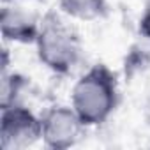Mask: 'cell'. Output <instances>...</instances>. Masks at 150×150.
Here are the masks:
<instances>
[{"label":"cell","instance_id":"obj_1","mask_svg":"<svg viewBox=\"0 0 150 150\" xmlns=\"http://www.w3.org/2000/svg\"><path fill=\"white\" fill-rule=\"evenodd\" d=\"M118 103V76L104 62L90 65L71 90V106L87 127L104 124L115 113Z\"/></svg>","mask_w":150,"mask_h":150},{"label":"cell","instance_id":"obj_11","mask_svg":"<svg viewBox=\"0 0 150 150\" xmlns=\"http://www.w3.org/2000/svg\"><path fill=\"white\" fill-rule=\"evenodd\" d=\"M2 2H21V4H25V2H34V0H2Z\"/></svg>","mask_w":150,"mask_h":150},{"label":"cell","instance_id":"obj_5","mask_svg":"<svg viewBox=\"0 0 150 150\" xmlns=\"http://www.w3.org/2000/svg\"><path fill=\"white\" fill-rule=\"evenodd\" d=\"M41 28V18L21 2H2L0 32L6 42L34 44Z\"/></svg>","mask_w":150,"mask_h":150},{"label":"cell","instance_id":"obj_4","mask_svg":"<svg viewBox=\"0 0 150 150\" xmlns=\"http://www.w3.org/2000/svg\"><path fill=\"white\" fill-rule=\"evenodd\" d=\"M42 124V138L46 148L51 150H67L74 146L80 138L83 136V131L87 125L81 122L78 113L69 104H53L41 115Z\"/></svg>","mask_w":150,"mask_h":150},{"label":"cell","instance_id":"obj_9","mask_svg":"<svg viewBox=\"0 0 150 150\" xmlns=\"http://www.w3.org/2000/svg\"><path fill=\"white\" fill-rule=\"evenodd\" d=\"M138 32L143 41L150 42V0H145V4H143V11L138 21Z\"/></svg>","mask_w":150,"mask_h":150},{"label":"cell","instance_id":"obj_10","mask_svg":"<svg viewBox=\"0 0 150 150\" xmlns=\"http://www.w3.org/2000/svg\"><path fill=\"white\" fill-rule=\"evenodd\" d=\"M143 118L146 122V125L150 127V88L145 94V101H143Z\"/></svg>","mask_w":150,"mask_h":150},{"label":"cell","instance_id":"obj_8","mask_svg":"<svg viewBox=\"0 0 150 150\" xmlns=\"http://www.w3.org/2000/svg\"><path fill=\"white\" fill-rule=\"evenodd\" d=\"M148 67H150V42L145 41L143 44L131 46L124 60L125 78H136L138 74L145 72Z\"/></svg>","mask_w":150,"mask_h":150},{"label":"cell","instance_id":"obj_7","mask_svg":"<svg viewBox=\"0 0 150 150\" xmlns=\"http://www.w3.org/2000/svg\"><path fill=\"white\" fill-rule=\"evenodd\" d=\"M30 81L27 76L16 72V71H2V80H0V108L23 103V94L28 90Z\"/></svg>","mask_w":150,"mask_h":150},{"label":"cell","instance_id":"obj_6","mask_svg":"<svg viewBox=\"0 0 150 150\" xmlns=\"http://www.w3.org/2000/svg\"><path fill=\"white\" fill-rule=\"evenodd\" d=\"M57 7V11L67 20L81 23L103 21L111 13L108 0H58Z\"/></svg>","mask_w":150,"mask_h":150},{"label":"cell","instance_id":"obj_3","mask_svg":"<svg viewBox=\"0 0 150 150\" xmlns=\"http://www.w3.org/2000/svg\"><path fill=\"white\" fill-rule=\"evenodd\" d=\"M42 138L41 115L25 103L0 108V146L2 150H25Z\"/></svg>","mask_w":150,"mask_h":150},{"label":"cell","instance_id":"obj_2","mask_svg":"<svg viewBox=\"0 0 150 150\" xmlns=\"http://www.w3.org/2000/svg\"><path fill=\"white\" fill-rule=\"evenodd\" d=\"M64 14L48 11L41 18L39 35L34 42L39 62L57 76H67L83 58V42Z\"/></svg>","mask_w":150,"mask_h":150}]
</instances>
